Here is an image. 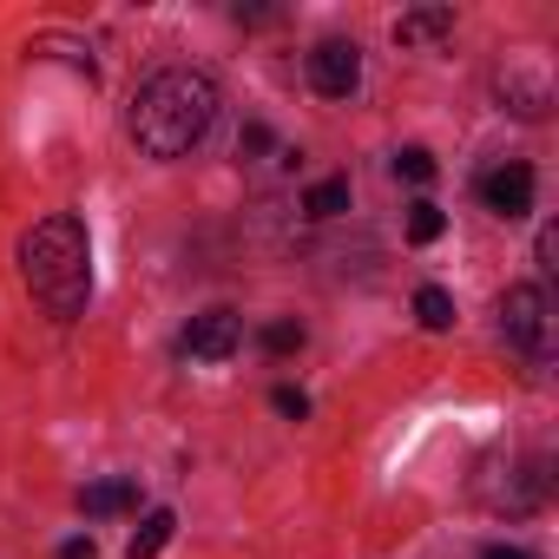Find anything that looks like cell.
<instances>
[{
	"instance_id": "cell-1",
	"label": "cell",
	"mask_w": 559,
	"mask_h": 559,
	"mask_svg": "<svg viewBox=\"0 0 559 559\" xmlns=\"http://www.w3.org/2000/svg\"><path fill=\"white\" fill-rule=\"evenodd\" d=\"M217 119V80L211 73H191V67H171L158 80L139 86L132 99V139L145 158H185L204 145Z\"/></svg>"
},
{
	"instance_id": "cell-2",
	"label": "cell",
	"mask_w": 559,
	"mask_h": 559,
	"mask_svg": "<svg viewBox=\"0 0 559 559\" xmlns=\"http://www.w3.org/2000/svg\"><path fill=\"white\" fill-rule=\"evenodd\" d=\"M21 276H27V290L60 317L73 323L93 297V243H86V224L80 217H40L27 237H21Z\"/></svg>"
},
{
	"instance_id": "cell-3",
	"label": "cell",
	"mask_w": 559,
	"mask_h": 559,
	"mask_svg": "<svg viewBox=\"0 0 559 559\" xmlns=\"http://www.w3.org/2000/svg\"><path fill=\"white\" fill-rule=\"evenodd\" d=\"M500 330H507L513 349L539 356V349H546V290H539V284H513L507 304H500Z\"/></svg>"
},
{
	"instance_id": "cell-4",
	"label": "cell",
	"mask_w": 559,
	"mask_h": 559,
	"mask_svg": "<svg viewBox=\"0 0 559 559\" xmlns=\"http://www.w3.org/2000/svg\"><path fill=\"white\" fill-rule=\"evenodd\" d=\"M310 86H317L323 99H349V93L362 86V47H356V40H323V47L310 53Z\"/></svg>"
},
{
	"instance_id": "cell-5",
	"label": "cell",
	"mask_w": 559,
	"mask_h": 559,
	"mask_svg": "<svg viewBox=\"0 0 559 559\" xmlns=\"http://www.w3.org/2000/svg\"><path fill=\"white\" fill-rule=\"evenodd\" d=\"M237 343H243V317H237V310H204V317H191V330H185V356H191V362H230Z\"/></svg>"
},
{
	"instance_id": "cell-6",
	"label": "cell",
	"mask_w": 559,
	"mask_h": 559,
	"mask_svg": "<svg viewBox=\"0 0 559 559\" xmlns=\"http://www.w3.org/2000/svg\"><path fill=\"white\" fill-rule=\"evenodd\" d=\"M480 204H487L493 217H507V224L526 217V211H533V171H526V165H500V171H487V178H480Z\"/></svg>"
},
{
	"instance_id": "cell-7",
	"label": "cell",
	"mask_w": 559,
	"mask_h": 559,
	"mask_svg": "<svg viewBox=\"0 0 559 559\" xmlns=\"http://www.w3.org/2000/svg\"><path fill=\"white\" fill-rule=\"evenodd\" d=\"M448 34H454V8H408L395 21V40L402 47H441Z\"/></svg>"
},
{
	"instance_id": "cell-8",
	"label": "cell",
	"mask_w": 559,
	"mask_h": 559,
	"mask_svg": "<svg viewBox=\"0 0 559 559\" xmlns=\"http://www.w3.org/2000/svg\"><path fill=\"white\" fill-rule=\"evenodd\" d=\"M171 533H178V513H171V507H152V513H145V520L132 526L126 552H132V559H158V552L171 546Z\"/></svg>"
},
{
	"instance_id": "cell-9",
	"label": "cell",
	"mask_w": 559,
	"mask_h": 559,
	"mask_svg": "<svg viewBox=\"0 0 559 559\" xmlns=\"http://www.w3.org/2000/svg\"><path fill=\"white\" fill-rule=\"evenodd\" d=\"M80 507L93 520H112V513H132L139 507V487L132 480H93V487H80Z\"/></svg>"
},
{
	"instance_id": "cell-10",
	"label": "cell",
	"mask_w": 559,
	"mask_h": 559,
	"mask_svg": "<svg viewBox=\"0 0 559 559\" xmlns=\"http://www.w3.org/2000/svg\"><path fill=\"white\" fill-rule=\"evenodd\" d=\"M415 317H421V330H454V297L441 290V284H428V290H415Z\"/></svg>"
},
{
	"instance_id": "cell-11",
	"label": "cell",
	"mask_w": 559,
	"mask_h": 559,
	"mask_svg": "<svg viewBox=\"0 0 559 559\" xmlns=\"http://www.w3.org/2000/svg\"><path fill=\"white\" fill-rule=\"evenodd\" d=\"M304 211H310V217H343V211H349V178H323V185H310Z\"/></svg>"
},
{
	"instance_id": "cell-12",
	"label": "cell",
	"mask_w": 559,
	"mask_h": 559,
	"mask_svg": "<svg viewBox=\"0 0 559 559\" xmlns=\"http://www.w3.org/2000/svg\"><path fill=\"white\" fill-rule=\"evenodd\" d=\"M441 230H448V211H441V204H428V198H421V204H415V211H408V243H435V237H441Z\"/></svg>"
},
{
	"instance_id": "cell-13",
	"label": "cell",
	"mask_w": 559,
	"mask_h": 559,
	"mask_svg": "<svg viewBox=\"0 0 559 559\" xmlns=\"http://www.w3.org/2000/svg\"><path fill=\"white\" fill-rule=\"evenodd\" d=\"M395 178H408V185H428V178H435V152H421V145L395 152Z\"/></svg>"
},
{
	"instance_id": "cell-14",
	"label": "cell",
	"mask_w": 559,
	"mask_h": 559,
	"mask_svg": "<svg viewBox=\"0 0 559 559\" xmlns=\"http://www.w3.org/2000/svg\"><path fill=\"white\" fill-rule=\"evenodd\" d=\"M263 349H270V356H297V349H304V323H270V330H263Z\"/></svg>"
},
{
	"instance_id": "cell-15",
	"label": "cell",
	"mask_w": 559,
	"mask_h": 559,
	"mask_svg": "<svg viewBox=\"0 0 559 559\" xmlns=\"http://www.w3.org/2000/svg\"><path fill=\"white\" fill-rule=\"evenodd\" d=\"M270 402H276V415H290V421H304V415H310V395H304V389H290V382L276 389Z\"/></svg>"
},
{
	"instance_id": "cell-16",
	"label": "cell",
	"mask_w": 559,
	"mask_h": 559,
	"mask_svg": "<svg viewBox=\"0 0 559 559\" xmlns=\"http://www.w3.org/2000/svg\"><path fill=\"white\" fill-rule=\"evenodd\" d=\"M533 250H539V270H552V257H559V230H552V224H546V230H539V243H533Z\"/></svg>"
},
{
	"instance_id": "cell-17",
	"label": "cell",
	"mask_w": 559,
	"mask_h": 559,
	"mask_svg": "<svg viewBox=\"0 0 559 559\" xmlns=\"http://www.w3.org/2000/svg\"><path fill=\"white\" fill-rule=\"evenodd\" d=\"M60 559H99V546H93V539H67Z\"/></svg>"
},
{
	"instance_id": "cell-18",
	"label": "cell",
	"mask_w": 559,
	"mask_h": 559,
	"mask_svg": "<svg viewBox=\"0 0 559 559\" xmlns=\"http://www.w3.org/2000/svg\"><path fill=\"white\" fill-rule=\"evenodd\" d=\"M480 559H533V552H520V546H487Z\"/></svg>"
}]
</instances>
